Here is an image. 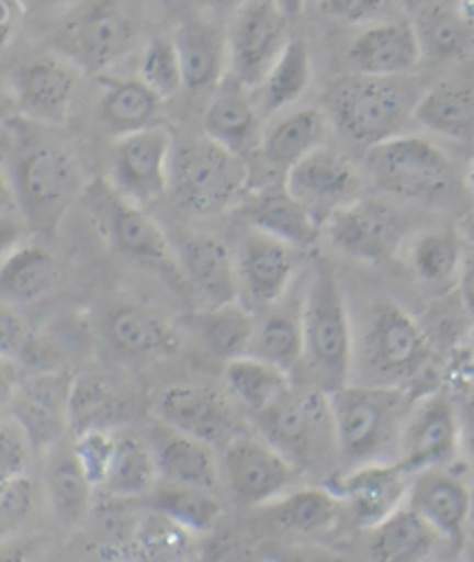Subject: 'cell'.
<instances>
[{
    "instance_id": "obj_62",
    "label": "cell",
    "mask_w": 474,
    "mask_h": 562,
    "mask_svg": "<svg viewBox=\"0 0 474 562\" xmlns=\"http://www.w3.org/2000/svg\"><path fill=\"white\" fill-rule=\"evenodd\" d=\"M470 186H472V190H474V160H472V165H470Z\"/></svg>"
},
{
    "instance_id": "obj_30",
    "label": "cell",
    "mask_w": 474,
    "mask_h": 562,
    "mask_svg": "<svg viewBox=\"0 0 474 562\" xmlns=\"http://www.w3.org/2000/svg\"><path fill=\"white\" fill-rule=\"evenodd\" d=\"M106 338L123 355L150 359L171 357L181 348V336L169 322L137 304H119L104 319Z\"/></svg>"
},
{
    "instance_id": "obj_5",
    "label": "cell",
    "mask_w": 474,
    "mask_h": 562,
    "mask_svg": "<svg viewBox=\"0 0 474 562\" xmlns=\"http://www.w3.org/2000/svg\"><path fill=\"white\" fill-rule=\"evenodd\" d=\"M81 200L106 244L116 252L162 273V278H169V283L185 280L177 250H171L165 232L144 211V206L123 198L112 181L98 179L89 183Z\"/></svg>"
},
{
    "instance_id": "obj_22",
    "label": "cell",
    "mask_w": 474,
    "mask_h": 562,
    "mask_svg": "<svg viewBox=\"0 0 474 562\" xmlns=\"http://www.w3.org/2000/svg\"><path fill=\"white\" fill-rule=\"evenodd\" d=\"M407 505L415 507L451 547H463L472 498L461 480L438 468L421 470L409 482Z\"/></svg>"
},
{
    "instance_id": "obj_9",
    "label": "cell",
    "mask_w": 474,
    "mask_h": 562,
    "mask_svg": "<svg viewBox=\"0 0 474 562\" xmlns=\"http://www.w3.org/2000/svg\"><path fill=\"white\" fill-rule=\"evenodd\" d=\"M359 355L371 384L400 386L421 373L430 348L413 315L394 301H382L365 319Z\"/></svg>"
},
{
    "instance_id": "obj_8",
    "label": "cell",
    "mask_w": 474,
    "mask_h": 562,
    "mask_svg": "<svg viewBox=\"0 0 474 562\" xmlns=\"http://www.w3.org/2000/svg\"><path fill=\"white\" fill-rule=\"evenodd\" d=\"M137 24L114 0H86L54 35V45L75 68L102 75L135 47Z\"/></svg>"
},
{
    "instance_id": "obj_60",
    "label": "cell",
    "mask_w": 474,
    "mask_h": 562,
    "mask_svg": "<svg viewBox=\"0 0 474 562\" xmlns=\"http://www.w3.org/2000/svg\"><path fill=\"white\" fill-rule=\"evenodd\" d=\"M461 236H463V241L470 246V250L474 252V209L463 215V221H461Z\"/></svg>"
},
{
    "instance_id": "obj_36",
    "label": "cell",
    "mask_w": 474,
    "mask_h": 562,
    "mask_svg": "<svg viewBox=\"0 0 474 562\" xmlns=\"http://www.w3.org/2000/svg\"><path fill=\"white\" fill-rule=\"evenodd\" d=\"M127 417H131V405L110 382L98 375H79L70 382L68 419L77 436L86 430H114Z\"/></svg>"
},
{
    "instance_id": "obj_23",
    "label": "cell",
    "mask_w": 474,
    "mask_h": 562,
    "mask_svg": "<svg viewBox=\"0 0 474 562\" xmlns=\"http://www.w3.org/2000/svg\"><path fill=\"white\" fill-rule=\"evenodd\" d=\"M148 445L154 449L160 477L167 482L211 491L218 486L221 470L208 442L158 419L148 430Z\"/></svg>"
},
{
    "instance_id": "obj_24",
    "label": "cell",
    "mask_w": 474,
    "mask_h": 562,
    "mask_svg": "<svg viewBox=\"0 0 474 562\" xmlns=\"http://www.w3.org/2000/svg\"><path fill=\"white\" fill-rule=\"evenodd\" d=\"M424 58L415 24L390 21L359 33L348 52L354 72L377 77H400L413 72Z\"/></svg>"
},
{
    "instance_id": "obj_35",
    "label": "cell",
    "mask_w": 474,
    "mask_h": 562,
    "mask_svg": "<svg viewBox=\"0 0 474 562\" xmlns=\"http://www.w3.org/2000/svg\"><path fill=\"white\" fill-rule=\"evenodd\" d=\"M192 327L202 336L211 355L229 361L250 355L257 331V315L236 299L198 313L192 317Z\"/></svg>"
},
{
    "instance_id": "obj_34",
    "label": "cell",
    "mask_w": 474,
    "mask_h": 562,
    "mask_svg": "<svg viewBox=\"0 0 474 562\" xmlns=\"http://www.w3.org/2000/svg\"><path fill=\"white\" fill-rule=\"evenodd\" d=\"M102 98L98 104L100 123L114 137L135 133V130L154 125L160 95L142 79H112L100 77Z\"/></svg>"
},
{
    "instance_id": "obj_42",
    "label": "cell",
    "mask_w": 474,
    "mask_h": 562,
    "mask_svg": "<svg viewBox=\"0 0 474 562\" xmlns=\"http://www.w3.org/2000/svg\"><path fill=\"white\" fill-rule=\"evenodd\" d=\"M148 509L160 512L192 532H204L221 518V503L211 488L167 482L148 493Z\"/></svg>"
},
{
    "instance_id": "obj_37",
    "label": "cell",
    "mask_w": 474,
    "mask_h": 562,
    "mask_svg": "<svg viewBox=\"0 0 474 562\" xmlns=\"http://www.w3.org/2000/svg\"><path fill=\"white\" fill-rule=\"evenodd\" d=\"M313 77V60L308 45L301 37H290L285 49L280 52L267 77L257 86V106L264 114H273L278 110L294 104L306 93Z\"/></svg>"
},
{
    "instance_id": "obj_2",
    "label": "cell",
    "mask_w": 474,
    "mask_h": 562,
    "mask_svg": "<svg viewBox=\"0 0 474 562\" xmlns=\"http://www.w3.org/2000/svg\"><path fill=\"white\" fill-rule=\"evenodd\" d=\"M334 442L340 461L352 468L382 463L400 449L407 396L400 386L345 384L329 394Z\"/></svg>"
},
{
    "instance_id": "obj_29",
    "label": "cell",
    "mask_w": 474,
    "mask_h": 562,
    "mask_svg": "<svg viewBox=\"0 0 474 562\" xmlns=\"http://www.w3.org/2000/svg\"><path fill=\"white\" fill-rule=\"evenodd\" d=\"M244 215L250 227L267 232L298 250L315 246L321 232V225L304 204L292 198L285 183L269 186L257 192L248 202Z\"/></svg>"
},
{
    "instance_id": "obj_25",
    "label": "cell",
    "mask_w": 474,
    "mask_h": 562,
    "mask_svg": "<svg viewBox=\"0 0 474 562\" xmlns=\"http://www.w3.org/2000/svg\"><path fill=\"white\" fill-rule=\"evenodd\" d=\"M68 396L70 382H63L58 375H40L21 382L10 405L12 415L26 428L33 449L54 447L63 430L70 426Z\"/></svg>"
},
{
    "instance_id": "obj_4",
    "label": "cell",
    "mask_w": 474,
    "mask_h": 562,
    "mask_svg": "<svg viewBox=\"0 0 474 562\" xmlns=\"http://www.w3.org/2000/svg\"><path fill=\"white\" fill-rule=\"evenodd\" d=\"M304 359L321 392L350 382L354 359L352 322L334 271L319 265L304 294Z\"/></svg>"
},
{
    "instance_id": "obj_56",
    "label": "cell",
    "mask_w": 474,
    "mask_h": 562,
    "mask_svg": "<svg viewBox=\"0 0 474 562\" xmlns=\"http://www.w3.org/2000/svg\"><path fill=\"white\" fill-rule=\"evenodd\" d=\"M16 24V3L14 0H0V47L5 45Z\"/></svg>"
},
{
    "instance_id": "obj_39",
    "label": "cell",
    "mask_w": 474,
    "mask_h": 562,
    "mask_svg": "<svg viewBox=\"0 0 474 562\" xmlns=\"http://www.w3.org/2000/svg\"><path fill=\"white\" fill-rule=\"evenodd\" d=\"M327 114L317 106H304L283 119H278L262 137V154L275 165L290 169L313 148L321 146L327 133Z\"/></svg>"
},
{
    "instance_id": "obj_59",
    "label": "cell",
    "mask_w": 474,
    "mask_h": 562,
    "mask_svg": "<svg viewBox=\"0 0 474 562\" xmlns=\"http://www.w3.org/2000/svg\"><path fill=\"white\" fill-rule=\"evenodd\" d=\"M16 110V100L12 95V91L5 89V83L0 81V121L8 119L12 112Z\"/></svg>"
},
{
    "instance_id": "obj_6",
    "label": "cell",
    "mask_w": 474,
    "mask_h": 562,
    "mask_svg": "<svg viewBox=\"0 0 474 562\" xmlns=\"http://www.w3.org/2000/svg\"><path fill=\"white\" fill-rule=\"evenodd\" d=\"M248 169L241 156L215 142L200 139L174 148L169 165V190L181 211L195 215L223 213L244 198Z\"/></svg>"
},
{
    "instance_id": "obj_61",
    "label": "cell",
    "mask_w": 474,
    "mask_h": 562,
    "mask_svg": "<svg viewBox=\"0 0 474 562\" xmlns=\"http://www.w3.org/2000/svg\"><path fill=\"white\" fill-rule=\"evenodd\" d=\"M202 8H213V10H227V8H239L246 0H198Z\"/></svg>"
},
{
    "instance_id": "obj_47",
    "label": "cell",
    "mask_w": 474,
    "mask_h": 562,
    "mask_svg": "<svg viewBox=\"0 0 474 562\" xmlns=\"http://www.w3.org/2000/svg\"><path fill=\"white\" fill-rule=\"evenodd\" d=\"M139 79L154 89L160 100L174 98L183 89V68L174 37H154L139 63Z\"/></svg>"
},
{
    "instance_id": "obj_51",
    "label": "cell",
    "mask_w": 474,
    "mask_h": 562,
    "mask_svg": "<svg viewBox=\"0 0 474 562\" xmlns=\"http://www.w3.org/2000/svg\"><path fill=\"white\" fill-rule=\"evenodd\" d=\"M386 3L390 0H319V10L340 24H363L380 16Z\"/></svg>"
},
{
    "instance_id": "obj_57",
    "label": "cell",
    "mask_w": 474,
    "mask_h": 562,
    "mask_svg": "<svg viewBox=\"0 0 474 562\" xmlns=\"http://www.w3.org/2000/svg\"><path fill=\"white\" fill-rule=\"evenodd\" d=\"M16 206L14 186L8 181V177L0 171V211H12Z\"/></svg>"
},
{
    "instance_id": "obj_19",
    "label": "cell",
    "mask_w": 474,
    "mask_h": 562,
    "mask_svg": "<svg viewBox=\"0 0 474 562\" xmlns=\"http://www.w3.org/2000/svg\"><path fill=\"white\" fill-rule=\"evenodd\" d=\"M409 474L398 461L365 463L352 468L338 486V495L348 503L354 524L359 528L373 530L386 516H392L405 505L409 491Z\"/></svg>"
},
{
    "instance_id": "obj_3",
    "label": "cell",
    "mask_w": 474,
    "mask_h": 562,
    "mask_svg": "<svg viewBox=\"0 0 474 562\" xmlns=\"http://www.w3.org/2000/svg\"><path fill=\"white\" fill-rule=\"evenodd\" d=\"M14 198L29 232L54 239L86 190L81 167L66 148L35 144L14 165Z\"/></svg>"
},
{
    "instance_id": "obj_7",
    "label": "cell",
    "mask_w": 474,
    "mask_h": 562,
    "mask_svg": "<svg viewBox=\"0 0 474 562\" xmlns=\"http://www.w3.org/2000/svg\"><path fill=\"white\" fill-rule=\"evenodd\" d=\"M365 162L377 188L405 200L440 202L459 188L454 162L421 137L396 135L371 146Z\"/></svg>"
},
{
    "instance_id": "obj_15",
    "label": "cell",
    "mask_w": 474,
    "mask_h": 562,
    "mask_svg": "<svg viewBox=\"0 0 474 562\" xmlns=\"http://www.w3.org/2000/svg\"><path fill=\"white\" fill-rule=\"evenodd\" d=\"M223 474L241 505L264 507L287 493L294 480V463L264 436H244L227 445Z\"/></svg>"
},
{
    "instance_id": "obj_44",
    "label": "cell",
    "mask_w": 474,
    "mask_h": 562,
    "mask_svg": "<svg viewBox=\"0 0 474 562\" xmlns=\"http://www.w3.org/2000/svg\"><path fill=\"white\" fill-rule=\"evenodd\" d=\"M93 488L95 486L86 480L75 453H66V457L56 459V463L49 468L47 491L60 524L77 526L83 521L91 509Z\"/></svg>"
},
{
    "instance_id": "obj_52",
    "label": "cell",
    "mask_w": 474,
    "mask_h": 562,
    "mask_svg": "<svg viewBox=\"0 0 474 562\" xmlns=\"http://www.w3.org/2000/svg\"><path fill=\"white\" fill-rule=\"evenodd\" d=\"M29 348H31V329L26 319L0 301V355L16 359L21 355H26Z\"/></svg>"
},
{
    "instance_id": "obj_31",
    "label": "cell",
    "mask_w": 474,
    "mask_h": 562,
    "mask_svg": "<svg viewBox=\"0 0 474 562\" xmlns=\"http://www.w3.org/2000/svg\"><path fill=\"white\" fill-rule=\"evenodd\" d=\"M419 125L451 142H474V81L444 79L421 93L415 106Z\"/></svg>"
},
{
    "instance_id": "obj_1",
    "label": "cell",
    "mask_w": 474,
    "mask_h": 562,
    "mask_svg": "<svg viewBox=\"0 0 474 562\" xmlns=\"http://www.w3.org/2000/svg\"><path fill=\"white\" fill-rule=\"evenodd\" d=\"M421 93L415 81L354 72L325 91V114L338 133L359 146H377L396 137L415 116Z\"/></svg>"
},
{
    "instance_id": "obj_41",
    "label": "cell",
    "mask_w": 474,
    "mask_h": 562,
    "mask_svg": "<svg viewBox=\"0 0 474 562\" xmlns=\"http://www.w3.org/2000/svg\"><path fill=\"white\" fill-rule=\"evenodd\" d=\"M269 507L278 528L301 535H321L338 524L342 498L327 488H301L280 495Z\"/></svg>"
},
{
    "instance_id": "obj_20",
    "label": "cell",
    "mask_w": 474,
    "mask_h": 562,
    "mask_svg": "<svg viewBox=\"0 0 474 562\" xmlns=\"http://www.w3.org/2000/svg\"><path fill=\"white\" fill-rule=\"evenodd\" d=\"M156 415L208 445L234 440L232 407L211 386L174 384L165 389L156 401Z\"/></svg>"
},
{
    "instance_id": "obj_45",
    "label": "cell",
    "mask_w": 474,
    "mask_h": 562,
    "mask_svg": "<svg viewBox=\"0 0 474 562\" xmlns=\"http://www.w3.org/2000/svg\"><path fill=\"white\" fill-rule=\"evenodd\" d=\"M463 262V236L454 229L426 232L413 246V267L426 283H442Z\"/></svg>"
},
{
    "instance_id": "obj_32",
    "label": "cell",
    "mask_w": 474,
    "mask_h": 562,
    "mask_svg": "<svg viewBox=\"0 0 474 562\" xmlns=\"http://www.w3.org/2000/svg\"><path fill=\"white\" fill-rule=\"evenodd\" d=\"M285 296L271 304L262 319H257L250 355L292 373V369H296L298 361L304 359V299L292 304V301H285Z\"/></svg>"
},
{
    "instance_id": "obj_54",
    "label": "cell",
    "mask_w": 474,
    "mask_h": 562,
    "mask_svg": "<svg viewBox=\"0 0 474 562\" xmlns=\"http://www.w3.org/2000/svg\"><path fill=\"white\" fill-rule=\"evenodd\" d=\"M21 382L24 380H21L19 361L14 357L0 355V407H5L14 401Z\"/></svg>"
},
{
    "instance_id": "obj_28",
    "label": "cell",
    "mask_w": 474,
    "mask_h": 562,
    "mask_svg": "<svg viewBox=\"0 0 474 562\" xmlns=\"http://www.w3.org/2000/svg\"><path fill=\"white\" fill-rule=\"evenodd\" d=\"M415 29L424 56L456 60L474 52V0H428Z\"/></svg>"
},
{
    "instance_id": "obj_11",
    "label": "cell",
    "mask_w": 474,
    "mask_h": 562,
    "mask_svg": "<svg viewBox=\"0 0 474 562\" xmlns=\"http://www.w3.org/2000/svg\"><path fill=\"white\" fill-rule=\"evenodd\" d=\"M174 135L165 125H148L116 137L112 150V186L131 202L146 206L169 190Z\"/></svg>"
},
{
    "instance_id": "obj_48",
    "label": "cell",
    "mask_w": 474,
    "mask_h": 562,
    "mask_svg": "<svg viewBox=\"0 0 474 562\" xmlns=\"http://www.w3.org/2000/svg\"><path fill=\"white\" fill-rule=\"evenodd\" d=\"M116 451V438L112 430H86L77 436L75 442V459L83 470L86 480L93 486H104L106 474H110L112 461Z\"/></svg>"
},
{
    "instance_id": "obj_49",
    "label": "cell",
    "mask_w": 474,
    "mask_h": 562,
    "mask_svg": "<svg viewBox=\"0 0 474 562\" xmlns=\"http://www.w3.org/2000/svg\"><path fill=\"white\" fill-rule=\"evenodd\" d=\"M33 442L14 415L0 417V482L26 474Z\"/></svg>"
},
{
    "instance_id": "obj_27",
    "label": "cell",
    "mask_w": 474,
    "mask_h": 562,
    "mask_svg": "<svg viewBox=\"0 0 474 562\" xmlns=\"http://www.w3.org/2000/svg\"><path fill=\"white\" fill-rule=\"evenodd\" d=\"M183 68V89L190 93L215 91L229 65L227 35L204 19H188L174 33Z\"/></svg>"
},
{
    "instance_id": "obj_46",
    "label": "cell",
    "mask_w": 474,
    "mask_h": 562,
    "mask_svg": "<svg viewBox=\"0 0 474 562\" xmlns=\"http://www.w3.org/2000/svg\"><path fill=\"white\" fill-rule=\"evenodd\" d=\"M135 542L148 560H183L192 551V530L150 509L135 530Z\"/></svg>"
},
{
    "instance_id": "obj_17",
    "label": "cell",
    "mask_w": 474,
    "mask_h": 562,
    "mask_svg": "<svg viewBox=\"0 0 474 562\" xmlns=\"http://www.w3.org/2000/svg\"><path fill=\"white\" fill-rule=\"evenodd\" d=\"M236 265L241 290H246L255 306L269 308L292 288L298 269V248L252 227L236 248Z\"/></svg>"
},
{
    "instance_id": "obj_21",
    "label": "cell",
    "mask_w": 474,
    "mask_h": 562,
    "mask_svg": "<svg viewBox=\"0 0 474 562\" xmlns=\"http://www.w3.org/2000/svg\"><path fill=\"white\" fill-rule=\"evenodd\" d=\"M177 257L183 278L211 306L239 299V265H236V255L218 236L204 232L185 234L177 246Z\"/></svg>"
},
{
    "instance_id": "obj_26",
    "label": "cell",
    "mask_w": 474,
    "mask_h": 562,
    "mask_svg": "<svg viewBox=\"0 0 474 562\" xmlns=\"http://www.w3.org/2000/svg\"><path fill=\"white\" fill-rule=\"evenodd\" d=\"M260 106L250 89L236 77H225L204 112V135L229 154L244 156L257 139Z\"/></svg>"
},
{
    "instance_id": "obj_58",
    "label": "cell",
    "mask_w": 474,
    "mask_h": 562,
    "mask_svg": "<svg viewBox=\"0 0 474 562\" xmlns=\"http://www.w3.org/2000/svg\"><path fill=\"white\" fill-rule=\"evenodd\" d=\"M275 3H278L280 10H283V14H285L290 21H294V19L301 16V12L306 10L308 0H275Z\"/></svg>"
},
{
    "instance_id": "obj_10",
    "label": "cell",
    "mask_w": 474,
    "mask_h": 562,
    "mask_svg": "<svg viewBox=\"0 0 474 562\" xmlns=\"http://www.w3.org/2000/svg\"><path fill=\"white\" fill-rule=\"evenodd\" d=\"M262 436L278 447L294 465H313L321 449V440L334 434L329 394L321 389L287 392L255 415Z\"/></svg>"
},
{
    "instance_id": "obj_14",
    "label": "cell",
    "mask_w": 474,
    "mask_h": 562,
    "mask_svg": "<svg viewBox=\"0 0 474 562\" xmlns=\"http://www.w3.org/2000/svg\"><path fill=\"white\" fill-rule=\"evenodd\" d=\"M285 186L319 225H327L336 211L359 198L361 177L348 156L317 146L287 169Z\"/></svg>"
},
{
    "instance_id": "obj_40",
    "label": "cell",
    "mask_w": 474,
    "mask_h": 562,
    "mask_svg": "<svg viewBox=\"0 0 474 562\" xmlns=\"http://www.w3.org/2000/svg\"><path fill=\"white\" fill-rule=\"evenodd\" d=\"M225 382L234 398L252 415H260L292 386L287 371L255 355L229 359L225 366Z\"/></svg>"
},
{
    "instance_id": "obj_18",
    "label": "cell",
    "mask_w": 474,
    "mask_h": 562,
    "mask_svg": "<svg viewBox=\"0 0 474 562\" xmlns=\"http://www.w3.org/2000/svg\"><path fill=\"white\" fill-rule=\"evenodd\" d=\"M75 89L77 72L68 58L35 56L21 63L12 75L16 110L47 123H60L68 119Z\"/></svg>"
},
{
    "instance_id": "obj_43",
    "label": "cell",
    "mask_w": 474,
    "mask_h": 562,
    "mask_svg": "<svg viewBox=\"0 0 474 562\" xmlns=\"http://www.w3.org/2000/svg\"><path fill=\"white\" fill-rule=\"evenodd\" d=\"M160 470L150 445L137 438H119L114 461L106 474L104 488L116 498H142L154 491Z\"/></svg>"
},
{
    "instance_id": "obj_53",
    "label": "cell",
    "mask_w": 474,
    "mask_h": 562,
    "mask_svg": "<svg viewBox=\"0 0 474 562\" xmlns=\"http://www.w3.org/2000/svg\"><path fill=\"white\" fill-rule=\"evenodd\" d=\"M26 232L29 227L21 215L16 218V215L10 211H0V262L21 246Z\"/></svg>"
},
{
    "instance_id": "obj_38",
    "label": "cell",
    "mask_w": 474,
    "mask_h": 562,
    "mask_svg": "<svg viewBox=\"0 0 474 562\" xmlns=\"http://www.w3.org/2000/svg\"><path fill=\"white\" fill-rule=\"evenodd\" d=\"M60 278L56 257L42 246H19L0 262V294L31 304L49 294Z\"/></svg>"
},
{
    "instance_id": "obj_12",
    "label": "cell",
    "mask_w": 474,
    "mask_h": 562,
    "mask_svg": "<svg viewBox=\"0 0 474 562\" xmlns=\"http://www.w3.org/2000/svg\"><path fill=\"white\" fill-rule=\"evenodd\" d=\"M290 19L275 0H246L227 33L229 72L257 89L287 45Z\"/></svg>"
},
{
    "instance_id": "obj_50",
    "label": "cell",
    "mask_w": 474,
    "mask_h": 562,
    "mask_svg": "<svg viewBox=\"0 0 474 562\" xmlns=\"http://www.w3.org/2000/svg\"><path fill=\"white\" fill-rule=\"evenodd\" d=\"M35 507V482L29 474L0 482V537L14 532Z\"/></svg>"
},
{
    "instance_id": "obj_16",
    "label": "cell",
    "mask_w": 474,
    "mask_h": 562,
    "mask_svg": "<svg viewBox=\"0 0 474 562\" xmlns=\"http://www.w3.org/2000/svg\"><path fill=\"white\" fill-rule=\"evenodd\" d=\"M459 451V419L451 401L442 394L424 398L407 415L398 463L407 474L442 468Z\"/></svg>"
},
{
    "instance_id": "obj_55",
    "label": "cell",
    "mask_w": 474,
    "mask_h": 562,
    "mask_svg": "<svg viewBox=\"0 0 474 562\" xmlns=\"http://www.w3.org/2000/svg\"><path fill=\"white\" fill-rule=\"evenodd\" d=\"M461 301L465 311L474 317V252L463 255L461 262Z\"/></svg>"
},
{
    "instance_id": "obj_13",
    "label": "cell",
    "mask_w": 474,
    "mask_h": 562,
    "mask_svg": "<svg viewBox=\"0 0 474 562\" xmlns=\"http://www.w3.org/2000/svg\"><path fill=\"white\" fill-rule=\"evenodd\" d=\"M331 244L357 262L384 265L394 259L405 239L400 211L382 200H354L336 211L329 223Z\"/></svg>"
},
{
    "instance_id": "obj_33",
    "label": "cell",
    "mask_w": 474,
    "mask_h": 562,
    "mask_svg": "<svg viewBox=\"0 0 474 562\" xmlns=\"http://www.w3.org/2000/svg\"><path fill=\"white\" fill-rule=\"evenodd\" d=\"M438 539V530L415 507L403 505L373 528L371 558L377 562H419L436 551Z\"/></svg>"
}]
</instances>
